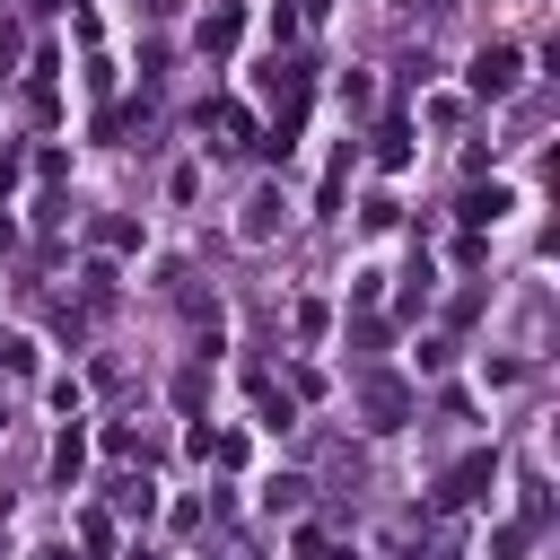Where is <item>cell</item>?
I'll use <instances>...</instances> for the list:
<instances>
[{
	"mask_svg": "<svg viewBox=\"0 0 560 560\" xmlns=\"http://www.w3.org/2000/svg\"><path fill=\"white\" fill-rule=\"evenodd\" d=\"M298 560H341V551H332L324 534H306V542H298Z\"/></svg>",
	"mask_w": 560,
	"mask_h": 560,
	"instance_id": "cell-2",
	"label": "cell"
},
{
	"mask_svg": "<svg viewBox=\"0 0 560 560\" xmlns=\"http://www.w3.org/2000/svg\"><path fill=\"white\" fill-rule=\"evenodd\" d=\"M472 88H481V96H508V88H516V44H490V52L472 61Z\"/></svg>",
	"mask_w": 560,
	"mask_h": 560,
	"instance_id": "cell-1",
	"label": "cell"
}]
</instances>
